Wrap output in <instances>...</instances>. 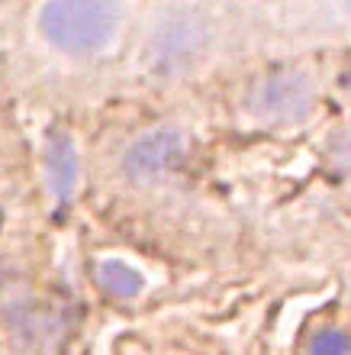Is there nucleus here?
I'll return each instance as SVG.
<instances>
[{
  "label": "nucleus",
  "instance_id": "nucleus-1",
  "mask_svg": "<svg viewBox=\"0 0 351 355\" xmlns=\"http://www.w3.org/2000/svg\"><path fill=\"white\" fill-rule=\"evenodd\" d=\"M39 26L55 49L68 55L97 52L120 26V10L103 0H55L39 13Z\"/></svg>",
  "mask_w": 351,
  "mask_h": 355
},
{
  "label": "nucleus",
  "instance_id": "nucleus-2",
  "mask_svg": "<svg viewBox=\"0 0 351 355\" xmlns=\"http://www.w3.org/2000/svg\"><path fill=\"white\" fill-rule=\"evenodd\" d=\"M184 162V136L177 130H152L129 146L123 168L132 181H158Z\"/></svg>",
  "mask_w": 351,
  "mask_h": 355
},
{
  "label": "nucleus",
  "instance_id": "nucleus-3",
  "mask_svg": "<svg viewBox=\"0 0 351 355\" xmlns=\"http://www.w3.org/2000/svg\"><path fill=\"white\" fill-rule=\"evenodd\" d=\"M249 107L264 120H300L309 107V81L296 71L264 75L251 87Z\"/></svg>",
  "mask_w": 351,
  "mask_h": 355
},
{
  "label": "nucleus",
  "instance_id": "nucleus-4",
  "mask_svg": "<svg viewBox=\"0 0 351 355\" xmlns=\"http://www.w3.org/2000/svg\"><path fill=\"white\" fill-rule=\"evenodd\" d=\"M46 175H48V187H52L55 200L65 204L74 191V181H78V155H74V146L65 132H52L48 136Z\"/></svg>",
  "mask_w": 351,
  "mask_h": 355
},
{
  "label": "nucleus",
  "instance_id": "nucleus-5",
  "mask_svg": "<svg viewBox=\"0 0 351 355\" xmlns=\"http://www.w3.org/2000/svg\"><path fill=\"white\" fill-rule=\"evenodd\" d=\"M97 281L103 284V291L107 294H113V297H136L142 291V275L136 268H129L126 262H103L100 268H97Z\"/></svg>",
  "mask_w": 351,
  "mask_h": 355
},
{
  "label": "nucleus",
  "instance_id": "nucleus-6",
  "mask_svg": "<svg viewBox=\"0 0 351 355\" xmlns=\"http://www.w3.org/2000/svg\"><path fill=\"white\" fill-rule=\"evenodd\" d=\"M309 355H351V336L339 329H325L309 343Z\"/></svg>",
  "mask_w": 351,
  "mask_h": 355
},
{
  "label": "nucleus",
  "instance_id": "nucleus-7",
  "mask_svg": "<svg viewBox=\"0 0 351 355\" xmlns=\"http://www.w3.org/2000/svg\"><path fill=\"white\" fill-rule=\"evenodd\" d=\"M345 85H348V91H351V75H348V81H345Z\"/></svg>",
  "mask_w": 351,
  "mask_h": 355
}]
</instances>
